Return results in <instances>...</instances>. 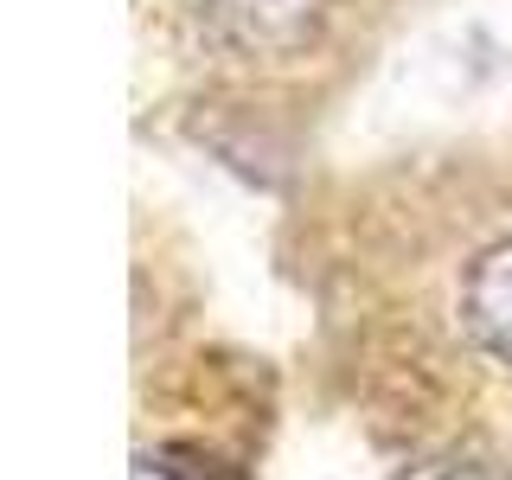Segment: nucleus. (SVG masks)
<instances>
[{
  "instance_id": "obj_3",
  "label": "nucleus",
  "mask_w": 512,
  "mask_h": 480,
  "mask_svg": "<svg viewBox=\"0 0 512 480\" xmlns=\"http://www.w3.org/2000/svg\"><path fill=\"white\" fill-rule=\"evenodd\" d=\"M135 480H173L167 468H154V461H141V468H135Z\"/></svg>"
},
{
  "instance_id": "obj_2",
  "label": "nucleus",
  "mask_w": 512,
  "mask_h": 480,
  "mask_svg": "<svg viewBox=\"0 0 512 480\" xmlns=\"http://www.w3.org/2000/svg\"><path fill=\"white\" fill-rule=\"evenodd\" d=\"M404 480H500L487 468V461H423V468H410Z\"/></svg>"
},
{
  "instance_id": "obj_1",
  "label": "nucleus",
  "mask_w": 512,
  "mask_h": 480,
  "mask_svg": "<svg viewBox=\"0 0 512 480\" xmlns=\"http://www.w3.org/2000/svg\"><path fill=\"white\" fill-rule=\"evenodd\" d=\"M461 320L493 359H512V237L493 244L461 282Z\"/></svg>"
}]
</instances>
